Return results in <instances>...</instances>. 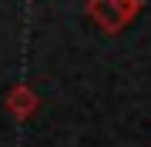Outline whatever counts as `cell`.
<instances>
[{
    "label": "cell",
    "instance_id": "2",
    "mask_svg": "<svg viewBox=\"0 0 151 147\" xmlns=\"http://www.w3.org/2000/svg\"><path fill=\"white\" fill-rule=\"evenodd\" d=\"M34 110H37V94L30 87H24V84H17V87L7 94V114L17 117V120H27Z\"/></svg>",
    "mask_w": 151,
    "mask_h": 147
},
{
    "label": "cell",
    "instance_id": "1",
    "mask_svg": "<svg viewBox=\"0 0 151 147\" xmlns=\"http://www.w3.org/2000/svg\"><path fill=\"white\" fill-rule=\"evenodd\" d=\"M138 7H141V0H87V10L104 33H118L124 23H131Z\"/></svg>",
    "mask_w": 151,
    "mask_h": 147
}]
</instances>
